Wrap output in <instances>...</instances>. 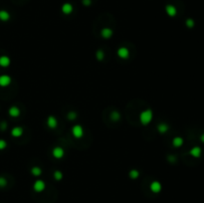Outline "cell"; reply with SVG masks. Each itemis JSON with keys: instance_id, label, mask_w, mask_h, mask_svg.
I'll use <instances>...</instances> for the list:
<instances>
[{"instance_id": "1", "label": "cell", "mask_w": 204, "mask_h": 203, "mask_svg": "<svg viewBox=\"0 0 204 203\" xmlns=\"http://www.w3.org/2000/svg\"><path fill=\"white\" fill-rule=\"evenodd\" d=\"M152 118H154V112L150 109H145L140 114V122L142 125H147L148 123H150Z\"/></svg>"}, {"instance_id": "2", "label": "cell", "mask_w": 204, "mask_h": 203, "mask_svg": "<svg viewBox=\"0 0 204 203\" xmlns=\"http://www.w3.org/2000/svg\"><path fill=\"white\" fill-rule=\"evenodd\" d=\"M72 135H73L75 139H82L84 136V129L81 125H75L71 130Z\"/></svg>"}, {"instance_id": "3", "label": "cell", "mask_w": 204, "mask_h": 203, "mask_svg": "<svg viewBox=\"0 0 204 203\" xmlns=\"http://www.w3.org/2000/svg\"><path fill=\"white\" fill-rule=\"evenodd\" d=\"M11 83H12V79H11V77L9 75H0V87L1 88L8 87Z\"/></svg>"}, {"instance_id": "4", "label": "cell", "mask_w": 204, "mask_h": 203, "mask_svg": "<svg viewBox=\"0 0 204 203\" xmlns=\"http://www.w3.org/2000/svg\"><path fill=\"white\" fill-rule=\"evenodd\" d=\"M52 155L54 156L56 159H62L65 155V150L61 146H55L52 149Z\"/></svg>"}, {"instance_id": "5", "label": "cell", "mask_w": 204, "mask_h": 203, "mask_svg": "<svg viewBox=\"0 0 204 203\" xmlns=\"http://www.w3.org/2000/svg\"><path fill=\"white\" fill-rule=\"evenodd\" d=\"M117 54L120 59L126 60V59H129V55H131V52H129V50L127 47H120L117 50Z\"/></svg>"}, {"instance_id": "6", "label": "cell", "mask_w": 204, "mask_h": 203, "mask_svg": "<svg viewBox=\"0 0 204 203\" xmlns=\"http://www.w3.org/2000/svg\"><path fill=\"white\" fill-rule=\"evenodd\" d=\"M46 123H47V127L51 130H55L57 129L58 127V120L56 116H49L47 118V121H46Z\"/></svg>"}, {"instance_id": "7", "label": "cell", "mask_w": 204, "mask_h": 203, "mask_svg": "<svg viewBox=\"0 0 204 203\" xmlns=\"http://www.w3.org/2000/svg\"><path fill=\"white\" fill-rule=\"evenodd\" d=\"M113 35V30L112 28H109V27H105L101 30V36L103 37L104 39L108 40V39H111Z\"/></svg>"}, {"instance_id": "8", "label": "cell", "mask_w": 204, "mask_h": 203, "mask_svg": "<svg viewBox=\"0 0 204 203\" xmlns=\"http://www.w3.org/2000/svg\"><path fill=\"white\" fill-rule=\"evenodd\" d=\"M61 11L65 15H70L74 11V6L72 5L71 3H69V2H66V3H64L63 5H62Z\"/></svg>"}, {"instance_id": "9", "label": "cell", "mask_w": 204, "mask_h": 203, "mask_svg": "<svg viewBox=\"0 0 204 203\" xmlns=\"http://www.w3.org/2000/svg\"><path fill=\"white\" fill-rule=\"evenodd\" d=\"M45 187H46V184L43 180H41V179H38V180H36L35 182H34L33 188L36 192H42V191H44V189H45Z\"/></svg>"}, {"instance_id": "10", "label": "cell", "mask_w": 204, "mask_h": 203, "mask_svg": "<svg viewBox=\"0 0 204 203\" xmlns=\"http://www.w3.org/2000/svg\"><path fill=\"white\" fill-rule=\"evenodd\" d=\"M149 188L154 193H159L162 189V186H161V183L159 182V181L155 180V181H152V182L150 183Z\"/></svg>"}, {"instance_id": "11", "label": "cell", "mask_w": 204, "mask_h": 203, "mask_svg": "<svg viewBox=\"0 0 204 203\" xmlns=\"http://www.w3.org/2000/svg\"><path fill=\"white\" fill-rule=\"evenodd\" d=\"M165 12L169 16V17H175L177 14V9L175 6L171 5V4H167L165 6Z\"/></svg>"}, {"instance_id": "12", "label": "cell", "mask_w": 204, "mask_h": 203, "mask_svg": "<svg viewBox=\"0 0 204 203\" xmlns=\"http://www.w3.org/2000/svg\"><path fill=\"white\" fill-rule=\"evenodd\" d=\"M20 114H21V111H20V109L16 106L10 107L8 109V115L10 116L11 118H18V116H20Z\"/></svg>"}, {"instance_id": "13", "label": "cell", "mask_w": 204, "mask_h": 203, "mask_svg": "<svg viewBox=\"0 0 204 203\" xmlns=\"http://www.w3.org/2000/svg\"><path fill=\"white\" fill-rule=\"evenodd\" d=\"M201 153H202V149H201V148H199V146H193V148L189 150V155L195 158L200 157Z\"/></svg>"}, {"instance_id": "14", "label": "cell", "mask_w": 204, "mask_h": 203, "mask_svg": "<svg viewBox=\"0 0 204 203\" xmlns=\"http://www.w3.org/2000/svg\"><path fill=\"white\" fill-rule=\"evenodd\" d=\"M23 132H24V130H23L21 127H14L11 130V135H12L13 137H16V139L22 136Z\"/></svg>"}, {"instance_id": "15", "label": "cell", "mask_w": 204, "mask_h": 203, "mask_svg": "<svg viewBox=\"0 0 204 203\" xmlns=\"http://www.w3.org/2000/svg\"><path fill=\"white\" fill-rule=\"evenodd\" d=\"M11 59L8 56H0V67L2 68H7L10 66Z\"/></svg>"}, {"instance_id": "16", "label": "cell", "mask_w": 204, "mask_h": 203, "mask_svg": "<svg viewBox=\"0 0 204 203\" xmlns=\"http://www.w3.org/2000/svg\"><path fill=\"white\" fill-rule=\"evenodd\" d=\"M11 15L8 11L6 10H0V21L2 22H7V21L10 20Z\"/></svg>"}, {"instance_id": "17", "label": "cell", "mask_w": 204, "mask_h": 203, "mask_svg": "<svg viewBox=\"0 0 204 203\" xmlns=\"http://www.w3.org/2000/svg\"><path fill=\"white\" fill-rule=\"evenodd\" d=\"M156 129H157V130H158V132H160L161 134H165V132H168V130H169V125H167V123H159V125L156 127Z\"/></svg>"}, {"instance_id": "18", "label": "cell", "mask_w": 204, "mask_h": 203, "mask_svg": "<svg viewBox=\"0 0 204 203\" xmlns=\"http://www.w3.org/2000/svg\"><path fill=\"white\" fill-rule=\"evenodd\" d=\"M183 139L180 136H175L174 139H172V145L174 148H180V146L183 145Z\"/></svg>"}, {"instance_id": "19", "label": "cell", "mask_w": 204, "mask_h": 203, "mask_svg": "<svg viewBox=\"0 0 204 203\" xmlns=\"http://www.w3.org/2000/svg\"><path fill=\"white\" fill-rule=\"evenodd\" d=\"M31 173L33 174L34 176H40L42 174V169L39 166H34L31 168Z\"/></svg>"}, {"instance_id": "20", "label": "cell", "mask_w": 204, "mask_h": 203, "mask_svg": "<svg viewBox=\"0 0 204 203\" xmlns=\"http://www.w3.org/2000/svg\"><path fill=\"white\" fill-rule=\"evenodd\" d=\"M111 120L113 121V122H118V121L120 120V114L119 112H113L112 114H111Z\"/></svg>"}, {"instance_id": "21", "label": "cell", "mask_w": 204, "mask_h": 203, "mask_svg": "<svg viewBox=\"0 0 204 203\" xmlns=\"http://www.w3.org/2000/svg\"><path fill=\"white\" fill-rule=\"evenodd\" d=\"M138 176H140V171H138V170L131 169V171H129V177H131V179H136Z\"/></svg>"}, {"instance_id": "22", "label": "cell", "mask_w": 204, "mask_h": 203, "mask_svg": "<svg viewBox=\"0 0 204 203\" xmlns=\"http://www.w3.org/2000/svg\"><path fill=\"white\" fill-rule=\"evenodd\" d=\"M53 177H54L56 180L59 181L63 178V173H62V171H60V170H56V171H54V173H53Z\"/></svg>"}, {"instance_id": "23", "label": "cell", "mask_w": 204, "mask_h": 203, "mask_svg": "<svg viewBox=\"0 0 204 203\" xmlns=\"http://www.w3.org/2000/svg\"><path fill=\"white\" fill-rule=\"evenodd\" d=\"M96 57L99 61H102V60H104V58H105V52H104L103 50H98L97 51Z\"/></svg>"}, {"instance_id": "24", "label": "cell", "mask_w": 204, "mask_h": 203, "mask_svg": "<svg viewBox=\"0 0 204 203\" xmlns=\"http://www.w3.org/2000/svg\"><path fill=\"white\" fill-rule=\"evenodd\" d=\"M185 25H186L188 28H193L194 25H195V22H194L193 19L188 18V19H186V21H185Z\"/></svg>"}, {"instance_id": "25", "label": "cell", "mask_w": 204, "mask_h": 203, "mask_svg": "<svg viewBox=\"0 0 204 203\" xmlns=\"http://www.w3.org/2000/svg\"><path fill=\"white\" fill-rule=\"evenodd\" d=\"M7 148V142L4 139H0V150H4Z\"/></svg>"}, {"instance_id": "26", "label": "cell", "mask_w": 204, "mask_h": 203, "mask_svg": "<svg viewBox=\"0 0 204 203\" xmlns=\"http://www.w3.org/2000/svg\"><path fill=\"white\" fill-rule=\"evenodd\" d=\"M67 116H68V118L70 121H74V120H76V118H77V114H76L75 112H70Z\"/></svg>"}, {"instance_id": "27", "label": "cell", "mask_w": 204, "mask_h": 203, "mask_svg": "<svg viewBox=\"0 0 204 203\" xmlns=\"http://www.w3.org/2000/svg\"><path fill=\"white\" fill-rule=\"evenodd\" d=\"M7 185V180L6 178H4L3 176H0V188L1 187H4V186Z\"/></svg>"}, {"instance_id": "28", "label": "cell", "mask_w": 204, "mask_h": 203, "mask_svg": "<svg viewBox=\"0 0 204 203\" xmlns=\"http://www.w3.org/2000/svg\"><path fill=\"white\" fill-rule=\"evenodd\" d=\"M6 129H7V123H6L5 122H2L1 123H0V130H5Z\"/></svg>"}, {"instance_id": "29", "label": "cell", "mask_w": 204, "mask_h": 203, "mask_svg": "<svg viewBox=\"0 0 204 203\" xmlns=\"http://www.w3.org/2000/svg\"><path fill=\"white\" fill-rule=\"evenodd\" d=\"M83 5L85 6H90L92 4V0H83Z\"/></svg>"}, {"instance_id": "30", "label": "cell", "mask_w": 204, "mask_h": 203, "mask_svg": "<svg viewBox=\"0 0 204 203\" xmlns=\"http://www.w3.org/2000/svg\"><path fill=\"white\" fill-rule=\"evenodd\" d=\"M200 141L204 143V134H202L200 135Z\"/></svg>"}]
</instances>
